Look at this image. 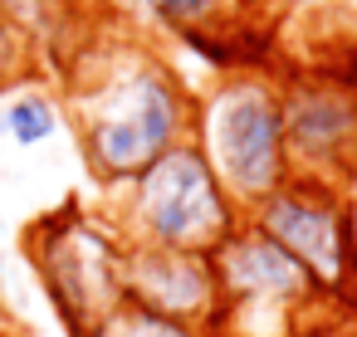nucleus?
<instances>
[{
    "label": "nucleus",
    "instance_id": "nucleus-1",
    "mask_svg": "<svg viewBox=\"0 0 357 337\" xmlns=\"http://www.w3.org/2000/svg\"><path fill=\"white\" fill-rule=\"evenodd\" d=\"M191 108L196 98L181 88L172 64L128 40L84 49L74 84H69V113L79 127V147H84L89 171L103 186H128L162 152L186 142Z\"/></svg>",
    "mask_w": 357,
    "mask_h": 337
},
{
    "label": "nucleus",
    "instance_id": "nucleus-2",
    "mask_svg": "<svg viewBox=\"0 0 357 337\" xmlns=\"http://www.w3.org/2000/svg\"><path fill=\"white\" fill-rule=\"evenodd\" d=\"M191 142L225 186V196L240 205V215H250L269 191L289 181L279 84L255 69L215 79L211 93L191 108Z\"/></svg>",
    "mask_w": 357,
    "mask_h": 337
},
{
    "label": "nucleus",
    "instance_id": "nucleus-3",
    "mask_svg": "<svg viewBox=\"0 0 357 337\" xmlns=\"http://www.w3.org/2000/svg\"><path fill=\"white\" fill-rule=\"evenodd\" d=\"M123 201L108 215L123 244H157L181 254H215L240 225V205L225 196L196 142H176L162 152L147 171H137L128 186H118Z\"/></svg>",
    "mask_w": 357,
    "mask_h": 337
},
{
    "label": "nucleus",
    "instance_id": "nucleus-4",
    "mask_svg": "<svg viewBox=\"0 0 357 337\" xmlns=\"http://www.w3.org/2000/svg\"><path fill=\"white\" fill-rule=\"evenodd\" d=\"M211 337H308L323 313H337L313 279L255 225H240L215 254Z\"/></svg>",
    "mask_w": 357,
    "mask_h": 337
},
{
    "label": "nucleus",
    "instance_id": "nucleus-5",
    "mask_svg": "<svg viewBox=\"0 0 357 337\" xmlns=\"http://www.w3.org/2000/svg\"><path fill=\"white\" fill-rule=\"evenodd\" d=\"M245 225L274 240L333 308H357V210L342 186L289 176L245 215Z\"/></svg>",
    "mask_w": 357,
    "mask_h": 337
},
{
    "label": "nucleus",
    "instance_id": "nucleus-6",
    "mask_svg": "<svg viewBox=\"0 0 357 337\" xmlns=\"http://www.w3.org/2000/svg\"><path fill=\"white\" fill-rule=\"evenodd\" d=\"M30 254L45 293L79 337H89L108 313L123 308V235L113 230V220L69 205L35 225Z\"/></svg>",
    "mask_w": 357,
    "mask_h": 337
},
{
    "label": "nucleus",
    "instance_id": "nucleus-7",
    "mask_svg": "<svg viewBox=\"0 0 357 337\" xmlns=\"http://www.w3.org/2000/svg\"><path fill=\"white\" fill-rule=\"evenodd\" d=\"M279 113L289 176L347 191L357 181V93L323 74H298L279 84Z\"/></svg>",
    "mask_w": 357,
    "mask_h": 337
},
{
    "label": "nucleus",
    "instance_id": "nucleus-8",
    "mask_svg": "<svg viewBox=\"0 0 357 337\" xmlns=\"http://www.w3.org/2000/svg\"><path fill=\"white\" fill-rule=\"evenodd\" d=\"M123 303L206 327L215 322V269L211 254H181L157 244H123Z\"/></svg>",
    "mask_w": 357,
    "mask_h": 337
},
{
    "label": "nucleus",
    "instance_id": "nucleus-9",
    "mask_svg": "<svg viewBox=\"0 0 357 337\" xmlns=\"http://www.w3.org/2000/svg\"><path fill=\"white\" fill-rule=\"evenodd\" d=\"M113 15H123L128 25L142 30H162L176 40L191 35H225L240 20V0H103Z\"/></svg>",
    "mask_w": 357,
    "mask_h": 337
},
{
    "label": "nucleus",
    "instance_id": "nucleus-10",
    "mask_svg": "<svg viewBox=\"0 0 357 337\" xmlns=\"http://www.w3.org/2000/svg\"><path fill=\"white\" fill-rule=\"evenodd\" d=\"M59 127H64V108L54 93H40V88H20L0 108V137L10 147H25V152L59 137Z\"/></svg>",
    "mask_w": 357,
    "mask_h": 337
},
{
    "label": "nucleus",
    "instance_id": "nucleus-11",
    "mask_svg": "<svg viewBox=\"0 0 357 337\" xmlns=\"http://www.w3.org/2000/svg\"><path fill=\"white\" fill-rule=\"evenodd\" d=\"M89 337H211L206 327H191V322H172V318H157V313H142L132 303H123L118 313H108Z\"/></svg>",
    "mask_w": 357,
    "mask_h": 337
},
{
    "label": "nucleus",
    "instance_id": "nucleus-12",
    "mask_svg": "<svg viewBox=\"0 0 357 337\" xmlns=\"http://www.w3.org/2000/svg\"><path fill=\"white\" fill-rule=\"evenodd\" d=\"M30 59H35V45H30V35L0 10V93H6L10 84H20L25 74H30Z\"/></svg>",
    "mask_w": 357,
    "mask_h": 337
}]
</instances>
